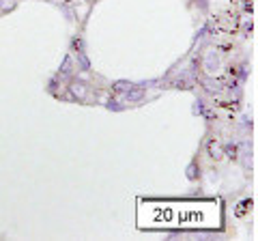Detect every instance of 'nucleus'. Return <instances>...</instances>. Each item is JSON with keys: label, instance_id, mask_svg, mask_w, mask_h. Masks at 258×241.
Segmentation results:
<instances>
[{"label": "nucleus", "instance_id": "f257e3e1", "mask_svg": "<svg viewBox=\"0 0 258 241\" xmlns=\"http://www.w3.org/2000/svg\"><path fill=\"white\" fill-rule=\"evenodd\" d=\"M209 147H211V155H213V157H220V147H217L213 140H211V144H209Z\"/></svg>", "mask_w": 258, "mask_h": 241}, {"label": "nucleus", "instance_id": "f03ea898", "mask_svg": "<svg viewBox=\"0 0 258 241\" xmlns=\"http://www.w3.org/2000/svg\"><path fill=\"white\" fill-rule=\"evenodd\" d=\"M82 47H84L82 39H74V50H76V52H82Z\"/></svg>", "mask_w": 258, "mask_h": 241}, {"label": "nucleus", "instance_id": "7ed1b4c3", "mask_svg": "<svg viewBox=\"0 0 258 241\" xmlns=\"http://www.w3.org/2000/svg\"><path fill=\"white\" fill-rule=\"evenodd\" d=\"M226 153H228L230 157H237V147H235V144H230V147H226Z\"/></svg>", "mask_w": 258, "mask_h": 241}]
</instances>
